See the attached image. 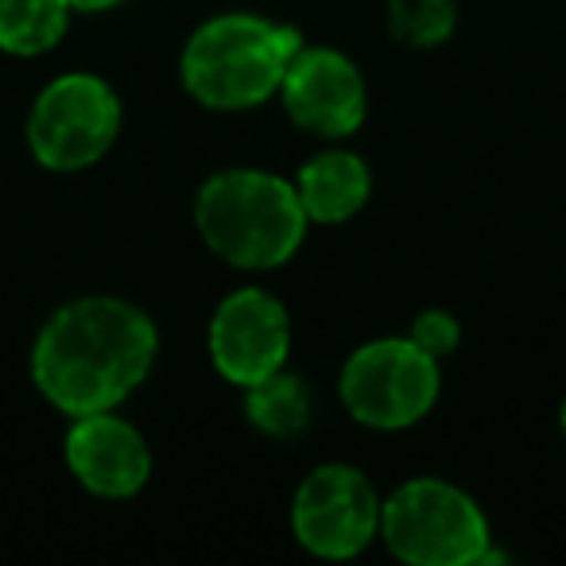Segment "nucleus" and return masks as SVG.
<instances>
[{
	"mask_svg": "<svg viewBox=\"0 0 566 566\" xmlns=\"http://www.w3.org/2000/svg\"><path fill=\"white\" fill-rule=\"evenodd\" d=\"M159 349L156 323L113 295L59 307L32 346V380L63 416L109 411L144 385Z\"/></svg>",
	"mask_w": 566,
	"mask_h": 566,
	"instance_id": "nucleus-1",
	"label": "nucleus"
},
{
	"mask_svg": "<svg viewBox=\"0 0 566 566\" xmlns=\"http://www.w3.org/2000/svg\"><path fill=\"white\" fill-rule=\"evenodd\" d=\"M195 226L213 256L244 272L280 268L307 237V210L295 182L256 167H233L202 182Z\"/></svg>",
	"mask_w": 566,
	"mask_h": 566,
	"instance_id": "nucleus-2",
	"label": "nucleus"
},
{
	"mask_svg": "<svg viewBox=\"0 0 566 566\" xmlns=\"http://www.w3.org/2000/svg\"><path fill=\"white\" fill-rule=\"evenodd\" d=\"M307 48L303 35L249 12H226L198 28L182 48V86L198 105L218 113L256 109L280 94L283 74Z\"/></svg>",
	"mask_w": 566,
	"mask_h": 566,
	"instance_id": "nucleus-3",
	"label": "nucleus"
},
{
	"mask_svg": "<svg viewBox=\"0 0 566 566\" xmlns=\"http://www.w3.org/2000/svg\"><path fill=\"white\" fill-rule=\"evenodd\" d=\"M380 535L408 566H470L489 547V520L458 485L416 478L380 504Z\"/></svg>",
	"mask_w": 566,
	"mask_h": 566,
	"instance_id": "nucleus-4",
	"label": "nucleus"
},
{
	"mask_svg": "<svg viewBox=\"0 0 566 566\" xmlns=\"http://www.w3.org/2000/svg\"><path fill=\"white\" fill-rule=\"evenodd\" d=\"M442 388L439 357L411 338H377L354 349L342 369L346 411L377 431H403L434 408Z\"/></svg>",
	"mask_w": 566,
	"mask_h": 566,
	"instance_id": "nucleus-5",
	"label": "nucleus"
},
{
	"mask_svg": "<svg viewBox=\"0 0 566 566\" xmlns=\"http://www.w3.org/2000/svg\"><path fill=\"white\" fill-rule=\"evenodd\" d=\"M120 133V102L97 74H63L32 105L28 148L48 171H86Z\"/></svg>",
	"mask_w": 566,
	"mask_h": 566,
	"instance_id": "nucleus-6",
	"label": "nucleus"
},
{
	"mask_svg": "<svg viewBox=\"0 0 566 566\" xmlns=\"http://www.w3.org/2000/svg\"><path fill=\"white\" fill-rule=\"evenodd\" d=\"M380 496L357 465L326 462L303 478L292 504L295 539L318 558H354L380 535Z\"/></svg>",
	"mask_w": 566,
	"mask_h": 566,
	"instance_id": "nucleus-7",
	"label": "nucleus"
},
{
	"mask_svg": "<svg viewBox=\"0 0 566 566\" xmlns=\"http://www.w3.org/2000/svg\"><path fill=\"white\" fill-rule=\"evenodd\" d=\"M210 361L229 385L252 388L283 369L292 349V318L287 307L264 287H241L226 295L210 318Z\"/></svg>",
	"mask_w": 566,
	"mask_h": 566,
	"instance_id": "nucleus-8",
	"label": "nucleus"
},
{
	"mask_svg": "<svg viewBox=\"0 0 566 566\" xmlns=\"http://www.w3.org/2000/svg\"><path fill=\"white\" fill-rule=\"evenodd\" d=\"M280 97L287 117L323 140L357 133L365 120V78L334 48H303L283 74Z\"/></svg>",
	"mask_w": 566,
	"mask_h": 566,
	"instance_id": "nucleus-9",
	"label": "nucleus"
},
{
	"mask_svg": "<svg viewBox=\"0 0 566 566\" xmlns=\"http://www.w3.org/2000/svg\"><path fill=\"white\" fill-rule=\"evenodd\" d=\"M66 465L78 485L94 496L125 501L148 485L151 450L128 419L113 416V408L90 411V416H74L66 431Z\"/></svg>",
	"mask_w": 566,
	"mask_h": 566,
	"instance_id": "nucleus-10",
	"label": "nucleus"
},
{
	"mask_svg": "<svg viewBox=\"0 0 566 566\" xmlns=\"http://www.w3.org/2000/svg\"><path fill=\"white\" fill-rule=\"evenodd\" d=\"M295 190H300V202H303V210H307V221L338 226V221H349L365 202H369L373 175L361 156L331 148V151L311 156L307 164L300 167Z\"/></svg>",
	"mask_w": 566,
	"mask_h": 566,
	"instance_id": "nucleus-11",
	"label": "nucleus"
},
{
	"mask_svg": "<svg viewBox=\"0 0 566 566\" xmlns=\"http://www.w3.org/2000/svg\"><path fill=\"white\" fill-rule=\"evenodd\" d=\"M71 0H0V51L32 59L51 51L71 28Z\"/></svg>",
	"mask_w": 566,
	"mask_h": 566,
	"instance_id": "nucleus-12",
	"label": "nucleus"
},
{
	"mask_svg": "<svg viewBox=\"0 0 566 566\" xmlns=\"http://www.w3.org/2000/svg\"><path fill=\"white\" fill-rule=\"evenodd\" d=\"M244 416L256 431L275 434V439H292L307 431L311 423V388L303 377L280 369L264 377L260 385L244 388Z\"/></svg>",
	"mask_w": 566,
	"mask_h": 566,
	"instance_id": "nucleus-13",
	"label": "nucleus"
},
{
	"mask_svg": "<svg viewBox=\"0 0 566 566\" xmlns=\"http://www.w3.org/2000/svg\"><path fill=\"white\" fill-rule=\"evenodd\" d=\"M454 0H388V28L408 48H439L454 35Z\"/></svg>",
	"mask_w": 566,
	"mask_h": 566,
	"instance_id": "nucleus-14",
	"label": "nucleus"
},
{
	"mask_svg": "<svg viewBox=\"0 0 566 566\" xmlns=\"http://www.w3.org/2000/svg\"><path fill=\"white\" fill-rule=\"evenodd\" d=\"M411 342H416L419 349H427L431 357H447L458 349V342H462V326H458L454 315H447V311H423V315L411 323Z\"/></svg>",
	"mask_w": 566,
	"mask_h": 566,
	"instance_id": "nucleus-15",
	"label": "nucleus"
},
{
	"mask_svg": "<svg viewBox=\"0 0 566 566\" xmlns=\"http://www.w3.org/2000/svg\"><path fill=\"white\" fill-rule=\"evenodd\" d=\"M78 12H105V9H117V4H125V0H71Z\"/></svg>",
	"mask_w": 566,
	"mask_h": 566,
	"instance_id": "nucleus-16",
	"label": "nucleus"
},
{
	"mask_svg": "<svg viewBox=\"0 0 566 566\" xmlns=\"http://www.w3.org/2000/svg\"><path fill=\"white\" fill-rule=\"evenodd\" d=\"M563 434H566V403H563Z\"/></svg>",
	"mask_w": 566,
	"mask_h": 566,
	"instance_id": "nucleus-17",
	"label": "nucleus"
}]
</instances>
